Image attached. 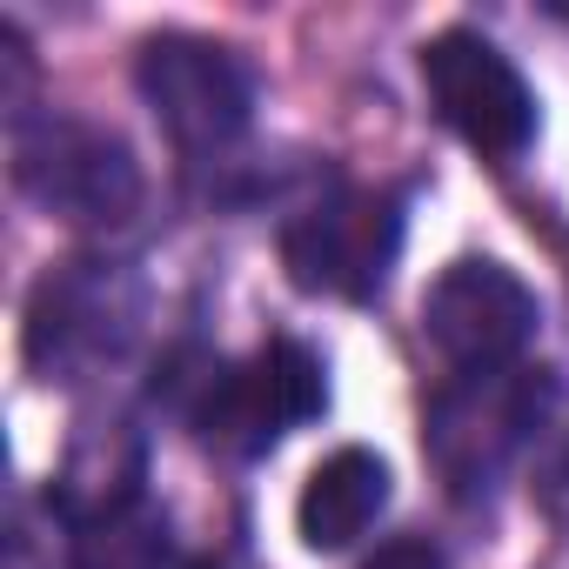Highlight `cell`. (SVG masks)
Instances as JSON below:
<instances>
[{"label": "cell", "mask_w": 569, "mask_h": 569, "mask_svg": "<svg viewBox=\"0 0 569 569\" xmlns=\"http://www.w3.org/2000/svg\"><path fill=\"white\" fill-rule=\"evenodd\" d=\"M194 569H214V562H194Z\"/></svg>", "instance_id": "cell-14"}, {"label": "cell", "mask_w": 569, "mask_h": 569, "mask_svg": "<svg viewBox=\"0 0 569 569\" xmlns=\"http://www.w3.org/2000/svg\"><path fill=\"white\" fill-rule=\"evenodd\" d=\"M322 409H329V369L296 336H274L248 362H208L188 382V422L221 456H268Z\"/></svg>", "instance_id": "cell-2"}, {"label": "cell", "mask_w": 569, "mask_h": 569, "mask_svg": "<svg viewBox=\"0 0 569 569\" xmlns=\"http://www.w3.org/2000/svg\"><path fill=\"white\" fill-rule=\"evenodd\" d=\"M134 88L168 128L181 154H221L254 121V74L234 48H214L201 34H154L141 41Z\"/></svg>", "instance_id": "cell-4"}, {"label": "cell", "mask_w": 569, "mask_h": 569, "mask_svg": "<svg viewBox=\"0 0 569 569\" xmlns=\"http://www.w3.org/2000/svg\"><path fill=\"white\" fill-rule=\"evenodd\" d=\"M536 502H542V516H549V522H562V529H569V442L542 462V476H536Z\"/></svg>", "instance_id": "cell-13"}, {"label": "cell", "mask_w": 569, "mask_h": 569, "mask_svg": "<svg viewBox=\"0 0 569 569\" xmlns=\"http://www.w3.org/2000/svg\"><path fill=\"white\" fill-rule=\"evenodd\" d=\"M422 88L436 121L489 161H516L536 141V94L522 68L476 28H442L422 48Z\"/></svg>", "instance_id": "cell-6"}, {"label": "cell", "mask_w": 569, "mask_h": 569, "mask_svg": "<svg viewBox=\"0 0 569 569\" xmlns=\"http://www.w3.org/2000/svg\"><path fill=\"white\" fill-rule=\"evenodd\" d=\"M556 376L549 369H476V376H456L436 402H429V422H422V456L429 469L449 482V496L476 502L496 489V476L522 456V442L549 422L556 409Z\"/></svg>", "instance_id": "cell-1"}, {"label": "cell", "mask_w": 569, "mask_h": 569, "mask_svg": "<svg viewBox=\"0 0 569 569\" xmlns=\"http://www.w3.org/2000/svg\"><path fill=\"white\" fill-rule=\"evenodd\" d=\"M362 569H449V562H442V549H436L429 536H396V542H382Z\"/></svg>", "instance_id": "cell-12"}, {"label": "cell", "mask_w": 569, "mask_h": 569, "mask_svg": "<svg viewBox=\"0 0 569 569\" xmlns=\"http://www.w3.org/2000/svg\"><path fill=\"white\" fill-rule=\"evenodd\" d=\"M54 502H61L81 529L101 522V516H114V509H128V502H141V442H134L121 422L81 436L74 456H68V469L54 476Z\"/></svg>", "instance_id": "cell-10"}, {"label": "cell", "mask_w": 569, "mask_h": 569, "mask_svg": "<svg viewBox=\"0 0 569 569\" xmlns=\"http://www.w3.org/2000/svg\"><path fill=\"white\" fill-rule=\"evenodd\" d=\"M542 309L529 296V281L502 261H449L429 296H422V336L436 342V356L456 369V376H476V369H509L529 336H536Z\"/></svg>", "instance_id": "cell-7"}, {"label": "cell", "mask_w": 569, "mask_h": 569, "mask_svg": "<svg viewBox=\"0 0 569 569\" xmlns=\"http://www.w3.org/2000/svg\"><path fill=\"white\" fill-rule=\"evenodd\" d=\"M68 569H168V516L148 502H128L74 536Z\"/></svg>", "instance_id": "cell-11"}, {"label": "cell", "mask_w": 569, "mask_h": 569, "mask_svg": "<svg viewBox=\"0 0 569 569\" xmlns=\"http://www.w3.org/2000/svg\"><path fill=\"white\" fill-rule=\"evenodd\" d=\"M141 296L121 274V261H61L41 274V289L28 302V362L54 376H81L134 336Z\"/></svg>", "instance_id": "cell-8"}, {"label": "cell", "mask_w": 569, "mask_h": 569, "mask_svg": "<svg viewBox=\"0 0 569 569\" xmlns=\"http://www.w3.org/2000/svg\"><path fill=\"white\" fill-rule=\"evenodd\" d=\"M402 254V201L389 188H336L281 228V268L302 296L369 302Z\"/></svg>", "instance_id": "cell-3"}, {"label": "cell", "mask_w": 569, "mask_h": 569, "mask_svg": "<svg viewBox=\"0 0 569 569\" xmlns=\"http://www.w3.org/2000/svg\"><path fill=\"white\" fill-rule=\"evenodd\" d=\"M14 181L61 221H128L141 201V168L134 148L114 128L74 121V114H41L21 121L14 134Z\"/></svg>", "instance_id": "cell-5"}, {"label": "cell", "mask_w": 569, "mask_h": 569, "mask_svg": "<svg viewBox=\"0 0 569 569\" xmlns=\"http://www.w3.org/2000/svg\"><path fill=\"white\" fill-rule=\"evenodd\" d=\"M389 509V462L376 449H336L316 462V476L302 482V502H296V536L316 549V556H336L349 542H362L376 529V516Z\"/></svg>", "instance_id": "cell-9"}]
</instances>
